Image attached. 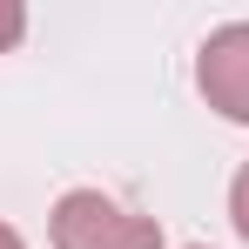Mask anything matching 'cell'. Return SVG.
I'll use <instances>...</instances> for the list:
<instances>
[{"label": "cell", "mask_w": 249, "mask_h": 249, "mask_svg": "<svg viewBox=\"0 0 249 249\" xmlns=\"http://www.w3.org/2000/svg\"><path fill=\"white\" fill-rule=\"evenodd\" d=\"M229 222H236V236L249 243V162L236 168V182H229Z\"/></svg>", "instance_id": "3957f363"}, {"label": "cell", "mask_w": 249, "mask_h": 249, "mask_svg": "<svg viewBox=\"0 0 249 249\" xmlns=\"http://www.w3.org/2000/svg\"><path fill=\"white\" fill-rule=\"evenodd\" d=\"M20 34H27V7L20 0H0V54L20 47Z\"/></svg>", "instance_id": "277c9868"}, {"label": "cell", "mask_w": 249, "mask_h": 249, "mask_svg": "<svg viewBox=\"0 0 249 249\" xmlns=\"http://www.w3.org/2000/svg\"><path fill=\"white\" fill-rule=\"evenodd\" d=\"M182 249H209V243H182Z\"/></svg>", "instance_id": "8992f818"}, {"label": "cell", "mask_w": 249, "mask_h": 249, "mask_svg": "<svg viewBox=\"0 0 249 249\" xmlns=\"http://www.w3.org/2000/svg\"><path fill=\"white\" fill-rule=\"evenodd\" d=\"M47 243L54 249H162V222L115 202L108 189H68L47 209Z\"/></svg>", "instance_id": "6da1fadb"}, {"label": "cell", "mask_w": 249, "mask_h": 249, "mask_svg": "<svg viewBox=\"0 0 249 249\" xmlns=\"http://www.w3.org/2000/svg\"><path fill=\"white\" fill-rule=\"evenodd\" d=\"M196 88L222 122L249 128V20H222L196 47Z\"/></svg>", "instance_id": "7a4b0ae2"}, {"label": "cell", "mask_w": 249, "mask_h": 249, "mask_svg": "<svg viewBox=\"0 0 249 249\" xmlns=\"http://www.w3.org/2000/svg\"><path fill=\"white\" fill-rule=\"evenodd\" d=\"M0 249H27V243H20V229H14V222H0Z\"/></svg>", "instance_id": "5b68a950"}]
</instances>
